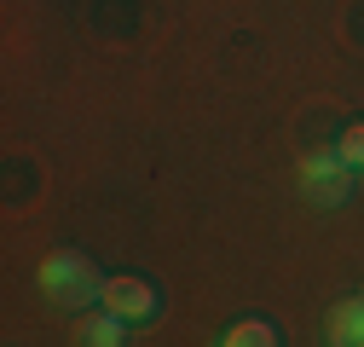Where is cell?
I'll return each instance as SVG.
<instances>
[{
	"mask_svg": "<svg viewBox=\"0 0 364 347\" xmlns=\"http://www.w3.org/2000/svg\"><path fill=\"white\" fill-rule=\"evenodd\" d=\"M35 284H41V295H47L53 307H64V313H87V307L105 295V272L93 267V255H81V249H53V255L35 267Z\"/></svg>",
	"mask_w": 364,
	"mask_h": 347,
	"instance_id": "6da1fadb",
	"label": "cell"
},
{
	"mask_svg": "<svg viewBox=\"0 0 364 347\" xmlns=\"http://www.w3.org/2000/svg\"><path fill=\"white\" fill-rule=\"evenodd\" d=\"M353 186H358V174L336 156V145L301 156V197H306V203H318V208H341V203L353 197Z\"/></svg>",
	"mask_w": 364,
	"mask_h": 347,
	"instance_id": "7a4b0ae2",
	"label": "cell"
},
{
	"mask_svg": "<svg viewBox=\"0 0 364 347\" xmlns=\"http://www.w3.org/2000/svg\"><path fill=\"white\" fill-rule=\"evenodd\" d=\"M99 307H105V313H116L122 324H151L162 301H156V284H151V278H133V272H122V278H105Z\"/></svg>",
	"mask_w": 364,
	"mask_h": 347,
	"instance_id": "3957f363",
	"label": "cell"
},
{
	"mask_svg": "<svg viewBox=\"0 0 364 347\" xmlns=\"http://www.w3.org/2000/svg\"><path fill=\"white\" fill-rule=\"evenodd\" d=\"M127 330L133 324H122L116 313H93V307H87V313H75V330H70V347H122L127 341Z\"/></svg>",
	"mask_w": 364,
	"mask_h": 347,
	"instance_id": "277c9868",
	"label": "cell"
},
{
	"mask_svg": "<svg viewBox=\"0 0 364 347\" xmlns=\"http://www.w3.org/2000/svg\"><path fill=\"white\" fill-rule=\"evenodd\" d=\"M330 347H364V295H347L330 307Z\"/></svg>",
	"mask_w": 364,
	"mask_h": 347,
	"instance_id": "5b68a950",
	"label": "cell"
},
{
	"mask_svg": "<svg viewBox=\"0 0 364 347\" xmlns=\"http://www.w3.org/2000/svg\"><path fill=\"white\" fill-rule=\"evenodd\" d=\"M220 347H278V330H272L266 319H237L220 336Z\"/></svg>",
	"mask_w": 364,
	"mask_h": 347,
	"instance_id": "8992f818",
	"label": "cell"
},
{
	"mask_svg": "<svg viewBox=\"0 0 364 347\" xmlns=\"http://www.w3.org/2000/svg\"><path fill=\"white\" fill-rule=\"evenodd\" d=\"M336 156H341L353 174H364V122H347V127H341V139H336Z\"/></svg>",
	"mask_w": 364,
	"mask_h": 347,
	"instance_id": "52a82bcc",
	"label": "cell"
}]
</instances>
